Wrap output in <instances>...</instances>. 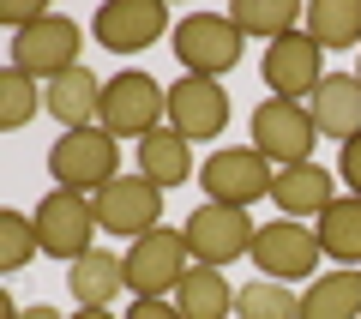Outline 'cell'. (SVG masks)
I'll return each mask as SVG.
<instances>
[{
    "label": "cell",
    "instance_id": "6da1fadb",
    "mask_svg": "<svg viewBox=\"0 0 361 319\" xmlns=\"http://www.w3.org/2000/svg\"><path fill=\"white\" fill-rule=\"evenodd\" d=\"M115 175H121V139L103 133V127H73L49 145V181L66 187V193L97 199Z\"/></svg>",
    "mask_w": 361,
    "mask_h": 319
},
{
    "label": "cell",
    "instance_id": "7a4b0ae2",
    "mask_svg": "<svg viewBox=\"0 0 361 319\" xmlns=\"http://www.w3.org/2000/svg\"><path fill=\"white\" fill-rule=\"evenodd\" d=\"M121 265H127L133 301H169L180 289V277L193 271V253H187V235L180 229H151L121 253Z\"/></svg>",
    "mask_w": 361,
    "mask_h": 319
},
{
    "label": "cell",
    "instance_id": "3957f363",
    "mask_svg": "<svg viewBox=\"0 0 361 319\" xmlns=\"http://www.w3.org/2000/svg\"><path fill=\"white\" fill-rule=\"evenodd\" d=\"M78 49H85V30H78V18L66 13H37L25 30H13V66L30 78H42V85H54L61 73H73Z\"/></svg>",
    "mask_w": 361,
    "mask_h": 319
},
{
    "label": "cell",
    "instance_id": "277c9868",
    "mask_svg": "<svg viewBox=\"0 0 361 319\" xmlns=\"http://www.w3.org/2000/svg\"><path fill=\"white\" fill-rule=\"evenodd\" d=\"M169 115V90L157 85L151 73L127 66V73L103 78V109H97V127L115 133V139H145L157 133V121Z\"/></svg>",
    "mask_w": 361,
    "mask_h": 319
},
{
    "label": "cell",
    "instance_id": "5b68a950",
    "mask_svg": "<svg viewBox=\"0 0 361 319\" xmlns=\"http://www.w3.org/2000/svg\"><path fill=\"white\" fill-rule=\"evenodd\" d=\"M241 30H235L229 13H187L175 25V61L193 78H223L241 66Z\"/></svg>",
    "mask_w": 361,
    "mask_h": 319
},
{
    "label": "cell",
    "instance_id": "8992f818",
    "mask_svg": "<svg viewBox=\"0 0 361 319\" xmlns=\"http://www.w3.org/2000/svg\"><path fill=\"white\" fill-rule=\"evenodd\" d=\"M313 139H319V127H313L307 102L265 97V102L253 109V151L265 157V163H277V169L313 163Z\"/></svg>",
    "mask_w": 361,
    "mask_h": 319
},
{
    "label": "cell",
    "instance_id": "52a82bcc",
    "mask_svg": "<svg viewBox=\"0 0 361 319\" xmlns=\"http://www.w3.org/2000/svg\"><path fill=\"white\" fill-rule=\"evenodd\" d=\"M199 187H205L211 205H235V211H247L253 199H271L277 175H271V163L253 151V145H223V151L205 157Z\"/></svg>",
    "mask_w": 361,
    "mask_h": 319
},
{
    "label": "cell",
    "instance_id": "ba28073f",
    "mask_svg": "<svg viewBox=\"0 0 361 319\" xmlns=\"http://www.w3.org/2000/svg\"><path fill=\"white\" fill-rule=\"evenodd\" d=\"M90 205H97V229L121 235V241H139V235L163 229V187H151L139 169L133 175H115Z\"/></svg>",
    "mask_w": 361,
    "mask_h": 319
},
{
    "label": "cell",
    "instance_id": "9c48e42d",
    "mask_svg": "<svg viewBox=\"0 0 361 319\" xmlns=\"http://www.w3.org/2000/svg\"><path fill=\"white\" fill-rule=\"evenodd\" d=\"M180 235H187V253L199 259V265H229V259L253 253V217L247 211H235V205H193V217L180 223Z\"/></svg>",
    "mask_w": 361,
    "mask_h": 319
},
{
    "label": "cell",
    "instance_id": "30bf717a",
    "mask_svg": "<svg viewBox=\"0 0 361 319\" xmlns=\"http://www.w3.org/2000/svg\"><path fill=\"white\" fill-rule=\"evenodd\" d=\"M90 235H97V205L85 199V193H66V187H54V193H42V205H37V241H42V253L49 259H85L90 253Z\"/></svg>",
    "mask_w": 361,
    "mask_h": 319
},
{
    "label": "cell",
    "instance_id": "8fae6325",
    "mask_svg": "<svg viewBox=\"0 0 361 319\" xmlns=\"http://www.w3.org/2000/svg\"><path fill=\"white\" fill-rule=\"evenodd\" d=\"M325 259L319 247V229H301L295 217H277L253 235V265L265 271L271 283H295V277H313Z\"/></svg>",
    "mask_w": 361,
    "mask_h": 319
},
{
    "label": "cell",
    "instance_id": "7c38bea8",
    "mask_svg": "<svg viewBox=\"0 0 361 319\" xmlns=\"http://www.w3.org/2000/svg\"><path fill=\"white\" fill-rule=\"evenodd\" d=\"M325 49L307 37V30H289V37L265 42V54H259V73H265L271 97H289V102H307L313 90H319L325 78Z\"/></svg>",
    "mask_w": 361,
    "mask_h": 319
},
{
    "label": "cell",
    "instance_id": "4fadbf2b",
    "mask_svg": "<svg viewBox=\"0 0 361 319\" xmlns=\"http://www.w3.org/2000/svg\"><path fill=\"white\" fill-rule=\"evenodd\" d=\"M169 127H175L187 145L217 139V133L229 127V90H223V78L180 73L175 85H169Z\"/></svg>",
    "mask_w": 361,
    "mask_h": 319
},
{
    "label": "cell",
    "instance_id": "5bb4252c",
    "mask_svg": "<svg viewBox=\"0 0 361 319\" xmlns=\"http://www.w3.org/2000/svg\"><path fill=\"white\" fill-rule=\"evenodd\" d=\"M90 30L109 54H139L169 30V13H163V0H109V6H97Z\"/></svg>",
    "mask_w": 361,
    "mask_h": 319
},
{
    "label": "cell",
    "instance_id": "9a60e30c",
    "mask_svg": "<svg viewBox=\"0 0 361 319\" xmlns=\"http://www.w3.org/2000/svg\"><path fill=\"white\" fill-rule=\"evenodd\" d=\"M307 115H313V127H319L325 139L349 145V139L361 133V78H349V73H325L319 90L307 97Z\"/></svg>",
    "mask_w": 361,
    "mask_h": 319
},
{
    "label": "cell",
    "instance_id": "2e32d148",
    "mask_svg": "<svg viewBox=\"0 0 361 319\" xmlns=\"http://www.w3.org/2000/svg\"><path fill=\"white\" fill-rule=\"evenodd\" d=\"M42 109H49L66 133H73V127H97L103 85H97V73H90V66H73V73H61L54 85H42Z\"/></svg>",
    "mask_w": 361,
    "mask_h": 319
},
{
    "label": "cell",
    "instance_id": "e0dca14e",
    "mask_svg": "<svg viewBox=\"0 0 361 319\" xmlns=\"http://www.w3.org/2000/svg\"><path fill=\"white\" fill-rule=\"evenodd\" d=\"M133 151H139V175L151 181V187H163V193H169V187H187V181H193V145L180 139L175 127L145 133Z\"/></svg>",
    "mask_w": 361,
    "mask_h": 319
},
{
    "label": "cell",
    "instance_id": "ac0fdd59",
    "mask_svg": "<svg viewBox=\"0 0 361 319\" xmlns=\"http://www.w3.org/2000/svg\"><path fill=\"white\" fill-rule=\"evenodd\" d=\"M271 199L283 205V217H325V211H331V169H319V163L277 169Z\"/></svg>",
    "mask_w": 361,
    "mask_h": 319
},
{
    "label": "cell",
    "instance_id": "d6986e66",
    "mask_svg": "<svg viewBox=\"0 0 361 319\" xmlns=\"http://www.w3.org/2000/svg\"><path fill=\"white\" fill-rule=\"evenodd\" d=\"M66 289H73L78 307H109L121 289H127V265H121L115 253H103V247H90L85 259L66 265Z\"/></svg>",
    "mask_w": 361,
    "mask_h": 319
},
{
    "label": "cell",
    "instance_id": "ffe728a7",
    "mask_svg": "<svg viewBox=\"0 0 361 319\" xmlns=\"http://www.w3.org/2000/svg\"><path fill=\"white\" fill-rule=\"evenodd\" d=\"M175 307L187 319H229L235 313V289H229V277H223L217 265H193L180 277V289H175Z\"/></svg>",
    "mask_w": 361,
    "mask_h": 319
},
{
    "label": "cell",
    "instance_id": "44dd1931",
    "mask_svg": "<svg viewBox=\"0 0 361 319\" xmlns=\"http://www.w3.org/2000/svg\"><path fill=\"white\" fill-rule=\"evenodd\" d=\"M301 319H361V271H331L301 289Z\"/></svg>",
    "mask_w": 361,
    "mask_h": 319
},
{
    "label": "cell",
    "instance_id": "7402d4cb",
    "mask_svg": "<svg viewBox=\"0 0 361 319\" xmlns=\"http://www.w3.org/2000/svg\"><path fill=\"white\" fill-rule=\"evenodd\" d=\"M229 18H235V30H241V37L277 42V37H289L307 13H301V0H235Z\"/></svg>",
    "mask_w": 361,
    "mask_h": 319
},
{
    "label": "cell",
    "instance_id": "603a6c76",
    "mask_svg": "<svg viewBox=\"0 0 361 319\" xmlns=\"http://www.w3.org/2000/svg\"><path fill=\"white\" fill-rule=\"evenodd\" d=\"M307 37L319 49H355L361 42V0H313L307 6Z\"/></svg>",
    "mask_w": 361,
    "mask_h": 319
},
{
    "label": "cell",
    "instance_id": "cb8c5ba5",
    "mask_svg": "<svg viewBox=\"0 0 361 319\" xmlns=\"http://www.w3.org/2000/svg\"><path fill=\"white\" fill-rule=\"evenodd\" d=\"M319 247L343 265H361V199H331V211L319 217Z\"/></svg>",
    "mask_w": 361,
    "mask_h": 319
},
{
    "label": "cell",
    "instance_id": "d4e9b609",
    "mask_svg": "<svg viewBox=\"0 0 361 319\" xmlns=\"http://www.w3.org/2000/svg\"><path fill=\"white\" fill-rule=\"evenodd\" d=\"M235 313L241 319H301V295H289V283L253 277L235 289Z\"/></svg>",
    "mask_w": 361,
    "mask_h": 319
},
{
    "label": "cell",
    "instance_id": "484cf974",
    "mask_svg": "<svg viewBox=\"0 0 361 319\" xmlns=\"http://www.w3.org/2000/svg\"><path fill=\"white\" fill-rule=\"evenodd\" d=\"M42 109V90L30 73H18V66H6L0 73V133H18L30 115Z\"/></svg>",
    "mask_w": 361,
    "mask_h": 319
},
{
    "label": "cell",
    "instance_id": "4316f807",
    "mask_svg": "<svg viewBox=\"0 0 361 319\" xmlns=\"http://www.w3.org/2000/svg\"><path fill=\"white\" fill-rule=\"evenodd\" d=\"M37 253H42L37 217H25V211H0V271H25Z\"/></svg>",
    "mask_w": 361,
    "mask_h": 319
},
{
    "label": "cell",
    "instance_id": "83f0119b",
    "mask_svg": "<svg viewBox=\"0 0 361 319\" xmlns=\"http://www.w3.org/2000/svg\"><path fill=\"white\" fill-rule=\"evenodd\" d=\"M337 175H343V187L361 199V133L343 145V151H337Z\"/></svg>",
    "mask_w": 361,
    "mask_h": 319
},
{
    "label": "cell",
    "instance_id": "f1b7e54d",
    "mask_svg": "<svg viewBox=\"0 0 361 319\" xmlns=\"http://www.w3.org/2000/svg\"><path fill=\"white\" fill-rule=\"evenodd\" d=\"M127 319H187V313H180L175 301H133Z\"/></svg>",
    "mask_w": 361,
    "mask_h": 319
},
{
    "label": "cell",
    "instance_id": "f546056e",
    "mask_svg": "<svg viewBox=\"0 0 361 319\" xmlns=\"http://www.w3.org/2000/svg\"><path fill=\"white\" fill-rule=\"evenodd\" d=\"M73 319H115V313H109V307H78Z\"/></svg>",
    "mask_w": 361,
    "mask_h": 319
},
{
    "label": "cell",
    "instance_id": "4dcf8cb0",
    "mask_svg": "<svg viewBox=\"0 0 361 319\" xmlns=\"http://www.w3.org/2000/svg\"><path fill=\"white\" fill-rule=\"evenodd\" d=\"M18 319H61V313H54V307H25Z\"/></svg>",
    "mask_w": 361,
    "mask_h": 319
},
{
    "label": "cell",
    "instance_id": "1f68e13d",
    "mask_svg": "<svg viewBox=\"0 0 361 319\" xmlns=\"http://www.w3.org/2000/svg\"><path fill=\"white\" fill-rule=\"evenodd\" d=\"M355 78H361V73H355Z\"/></svg>",
    "mask_w": 361,
    "mask_h": 319
}]
</instances>
